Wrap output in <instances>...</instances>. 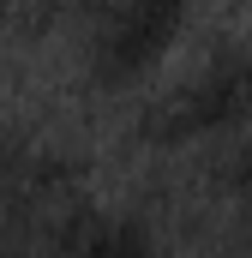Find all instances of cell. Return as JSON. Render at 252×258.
<instances>
[{"instance_id": "obj_1", "label": "cell", "mask_w": 252, "mask_h": 258, "mask_svg": "<svg viewBox=\"0 0 252 258\" xmlns=\"http://www.w3.org/2000/svg\"><path fill=\"white\" fill-rule=\"evenodd\" d=\"M246 120H252V54L234 48V42H222V48H210L192 66L168 96H156L144 108L138 132L156 150H186V144L228 138Z\"/></svg>"}, {"instance_id": "obj_3", "label": "cell", "mask_w": 252, "mask_h": 258, "mask_svg": "<svg viewBox=\"0 0 252 258\" xmlns=\"http://www.w3.org/2000/svg\"><path fill=\"white\" fill-rule=\"evenodd\" d=\"M48 246L54 258H168L156 228L114 204H60V216L48 222Z\"/></svg>"}, {"instance_id": "obj_2", "label": "cell", "mask_w": 252, "mask_h": 258, "mask_svg": "<svg viewBox=\"0 0 252 258\" xmlns=\"http://www.w3.org/2000/svg\"><path fill=\"white\" fill-rule=\"evenodd\" d=\"M192 0H108L90 30V72L102 90H126L174 54Z\"/></svg>"}, {"instance_id": "obj_4", "label": "cell", "mask_w": 252, "mask_h": 258, "mask_svg": "<svg viewBox=\"0 0 252 258\" xmlns=\"http://www.w3.org/2000/svg\"><path fill=\"white\" fill-rule=\"evenodd\" d=\"M0 258H24V252H18V246H0Z\"/></svg>"}]
</instances>
